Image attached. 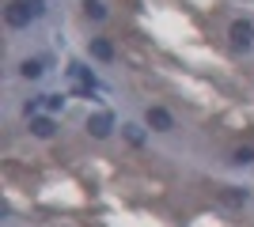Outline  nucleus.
<instances>
[{"label":"nucleus","mask_w":254,"mask_h":227,"mask_svg":"<svg viewBox=\"0 0 254 227\" xmlns=\"http://www.w3.org/2000/svg\"><path fill=\"white\" fill-rule=\"evenodd\" d=\"M126 136H129V144H144V133L137 125H126Z\"/></svg>","instance_id":"f8f14e48"},{"label":"nucleus","mask_w":254,"mask_h":227,"mask_svg":"<svg viewBox=\"0 0 254 227\" xmlns=\"http://www.w3.org/2000/svg\"><path fill=\"white\" fill-rule=\"evenodd\" d=\"M110 129H114V118H110L106 110H99V114H91V118H87V133H91L95 140H106V136H110Z\"/></svg>","instance_id":"f03ea898"},{"label":"nucleus","mask_w":254,"mask_h":227,"mask_svg":"<svg viewBox=\"0 0 254 227\" xmlns=\"http://www.w3.org/2000/svg\"><path fill=\"white\" fill-rule=\"evenodd\" d=\"M84 15H87V19H106L103 0H84Z\"/></svg>","instance_id":"6e6552de"},{"label":"nucleus","mask_w":254,"mask_h":227,"mask_svg":"<svg viewBox=\"0 0 254 227\" xmlns=\"http://www.w3.org/2000/svg\"><path fill=\"white\" fill-rule=\"evenodd\" d=\"M19 4L27 8V15H31V19H38V15L46 11V0H19Z\"/></svg>","instance_id":"9d476101"},{"label":"nucleus","mask_w":254,"mask_h":227,"mask_svg":"<svg viewBox=\"0 0 254 227\" xmlns=\"http://www.w3.org/2000/svg\"><path fill=\"white\" fill-rule=\"evenodd\" d=\"M220 201L232 208H243L247 205V189H239V185H220Z\"/></svg>","instance_id":"423d86ee"},{"label":"nucleus","mask_w":254,"mask_h":227,"mask_svg":"<svg viewBox=\"0 0 254 227\" xmlns=\"http://www.w3.org/2000/svg\"><path fill=\"white\" fill-rule=\"evenodd\" d=\"M61 102H64L61 95H46V106H50V110H61Z\"/></svg>","instance_id":"ddd939ff"},{"label":"nucleus","mask_w":254,"mask_h":227,"mask_svg":"<svg viewBox=\"0 0 254 227\" xmlns=\"http://www.w3.org/2000/svg\"><path fill=\"white\" fill-rule=\"evenodd\" d=\"M87 49H91L95 61H114V42H110V38H91Z\"/></svg>","instance_id":"39448f33"},{"label":"nucleus","mask_w":254,"mask_h":227,"mask_svg":"<svg viewBox=\"0 0 254 227\" xmlns=\"http://www.w3.org/2000/svg\"><path fill=\"white\" fill-rule=\"evenodd\" d=\"M31 133L38 136V140H50L53 133H57V121L53 118H31Z\"/></svg>","instance_id":"0eeeda50"},{"label":"nucleus","mask_w":254,"mask_h":227,"mask_svg":"<svg viewBox=\"0 0 254 227\" xmlns=\"http://www.w3.org/2000/svg\"><path fill=\"white\" fill-rule=\"evenodd\" d=\"M232 159L239 163V167H247V163H254V148H239V151L232 155Z\"/></svg>","instance_id":"9b49d317"},{"label":"nucleus","mask_w":254,"mask_h":227,"mask_svg":"<svg viewBox=\"0 0 254 227\" xmlns=\"http://www.w3.org/2000/svg\"><path fill=\"white\" fill-rule=\"evenodd\" d=\"M144 118H148V125L156 133H171V129H175V118H171V110H163V106H148Z\"/></svg>","instance_id":"7ed1b4c3"},{"label":"nucleus","mask_w":254,"mask_h":227,"mask_svg":"<svg viewBox=\"0 0 254 227\" xmlns=\"http://www.w3.org/2000/svg\"><path fill=\"white\" fill-rule=\"evenodd\" d=\"M4 19H8V27H15V31H19V27H27V23H31V15H27V8H23L19 0H11L8 11H4Z\"/></svg>","instance_id":"20e7f679"},{"label":"nucleus","mask_w":254,"mask_h":227,"mask_svg":"<svg viewBox=\"0 0 254 227\" xmlns=\"http://www.w3.org/2000/svg\"><path fill=\"white\" fill-rule=\"evenodd\" d=\"M19 76H23V80H38V76H42V61H23Z\"/></svg>","instance_id":"1a4fd4ad"},{"label":"nucleus","mask_w":254,"mask_h":227,"mask_svg":"<svg viewBox=\"0 0 254 227\" xmlns=\"http://www.w3.org/2000/svg\"><path fill=\"white\" fill-rule=\"evenodd\" d=\"M228 38H232V45H235V49H247V45L254 42V23L235 19V23H232V31H228Z\"/></svg>","instance_id":"f257e3e1"}]
</instances>
